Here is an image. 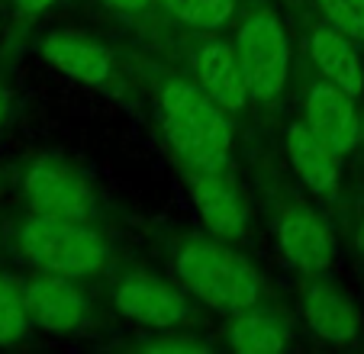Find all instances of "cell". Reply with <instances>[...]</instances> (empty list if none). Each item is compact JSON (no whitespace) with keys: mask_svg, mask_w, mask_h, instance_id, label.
Wrapping results in <instances>:
<instances>
[{"mask_svg":"<svg viewBox=\"0 0 364 354\" xmlns=\"http://www.w3.org/2000/svg\"><path fill=\"white\" fill-rule=\"evenodd\" d=\"M161 129L191 171H223L232 149L226 109L200 84L171 81L161 90Z\"/></svg>","mask_w":364,"mask_h":354,"instance_id":"6da1fadb","label":"cell"},{"mask_svg":"<svg viewBox=\"0 0 364 354\" xmlns=\"http://www.w3.org/2000/svg\"><path fill=\"white\" fill-rule=\"evenodd\" d=\"M174 274L178 280L206 306L220 313L239 316L258 306L262 300V277L245 258L220 242L191 239L174 252Z\"/></svg>","mask_w":364,"mask_h":354,"instance_id":"7a4b0ae2","label":"cell"},{"mask_svg":"<svg viewBox=\"0 0 364 354\" xmlns=\"http://www.w3.org/2000/svg\"><path fill=\"white\" fill-rule=\"evenodd\" d=\"M20 252L26 261H33L39 271L65 274V277H81L94 274L107 264V245L77 219H58L36 213L20 229Z\"/></svg>","mask_w":364,"mask_h":354,"instance_id":"3957f363","label":"cell"},{"mask_svg":"<svg viewBox=\"0 0 364 354\" xmlns=\"http://www.w3.org/2000/svg\"><path fill=\"white\" fill-rule=\"evenodd\" d=\"M235 52L255 100H274L290 71V42L281 23L271 14L248 16L235 36Z\"/></svg>","mask_w":364,"mask_h":354,"instance_id":"277c9868","label":"cell"},{"mask_svg":"<svg viewBox=\"0 0 364 354\" xmlns=\"http://www.w3.org/2000/svg\"><path fill=\"white\" fill-rule=\"evenodd\" d=\"M23 191L29 197V206L42 216L58 219H77L87 222L94 213V197H90L84 177L75 168L55 161V158H42L26 171Z\"/></svg>","mask_w":364,"mask_h":354,"instance_id":"5b68a950","label":"cell"},{"mask_svg":"<svg viewBox=\"0 0 364 354\" xmlns=\"http://www.w3.org/2000/svg\"><path fill=\"white\" fill-rule=\"evenodd\" d=\"M113 303L123 316L151 328H171L191 316V303H187L184 293L149 277L123 280L113 293Z\"/></svg>","mask_w":364,"mask_h":354,"instance_id":"8992f818","label":"cell"},{"mask_svg":"<svg viewBox=\"0 0 364 354\" xmlns=\"http://www.w3.org/2000/svg\"><path fill=\"white\" fill-rule=\"evenodd\" d=\"M306 123L319 132L323 139H329L338 151H351L358 149L364 129L355 109V97L345 87H338L336 81H319L309 87L306 94Z\"/></svg>","mask_w":364,"mask_h":354,"instance_id":"52a82bcc","label":"cell"},{"mask_svg":"<svg viewBox=\"0 0 364 354\" xmlns=\"http://www.w3.org/2000/svg\"><path fill=\"white\" fill-rule=\"evenodd\" d=\"M26 306L33 322L46 332H71L81 326L87 313V303L77 284H71L65 274L48 271H42V277L26 284Z\"/></svg>","mask_w":364,"mask_h":354,"instance_id":"ba28073f","label":"cell"},{"mask_svg":"<svg viewBox=\"0 0 364 354\" xmlns=\"http://www.w3.org/2000/svg\"><path fill=\"white\" fill-rule=\"evenodd\" d=\"M197 84L213 97L226 113L242 109L248 103V97H252L248 77L239 62V52H235V45H229V42H223V39H210L200 45Z\"/></svg>","mask_w":364,"mask_h":354,"instance_id":"9c48e42d","label":"cell"},{"mask_svg":"<svg viewBox=\"0 0 364 354\" xmlns=\"http://www.w3.org/2000/svg\"><path fill=\"white\" fill-rule=\"evenodd\" d=\"M42 55L52 68L84 84H103L113 71V55L107 45L81 33L55 29L42 39Z\"/></svg>","mask_w":364,"mask_h":354,"instance_id":"30bf717a","label":"cell"},{"mask_svg":"<svg viewBox=\"0 0 364 354\" xmlns=\"http://www.w3.org/2000/svg\"><path fill=\"white\" fill-rule=\"evenodd\" d=\"M287 155L300 181L313 193H332L342 174V151L309 123H294L287 132Z\"/></svg>","mask_w":364,"mask_h":354,"instance_id":"8fae6325","label":"cell"},{"mask_svg":"<svg viewBox=\"0 0 364 354\" xmlns=\"http://www.w3.org/2000/svg\"><path fill=\"white\" fill-rule=\"evenodd\" d=\"M191 193L210 235L229 242L239 239L242 229H245V203L239 200L235 187L220 177V171H193Z\"/></svg>","mask_w":364,"mask_h":354,"instance_id":"7c38bea8","label":"cell"},{"mask_svg":"<svg viewBox=\"0 0 364 354\" xmlns=\"http://www.w3.org/2000/svg\"><path fill=\"white\" fill-rule=\"evenodd\" d=\"M277 242L303 274H323L332 264V239L323 219L309 210H287L277 219Z\"/></svg>","mask_w":364,"mask_h":354,"instance_id":"4fadbf2b","label":"cell"},{"mask_svg":"<svg viewBox=\"0 0 364 354\" xmlns=\"http://www.w3.org/2000/svg\"><path fill=\"white\" fill-rule=\"evenodd\" d=\"M309 52L313 62L319 65L329 81H336L338 87H345L351 97H358L364 90V65L361 52H358V39H351L348 33L329 26H319L309 39Z\"/></svg>","mask_w":364,"mask_h":354,"instance_id":"5bb4252c","label":"cell"},{"mask_svg":"<svg viewBox=\"0 0 364 354\" xmlns=\"http://www.w3.org/2000/svg\"><path fill=\"white\" fill-rule=\"evenodd\" d=\"M303 313L309 328L329 341H348L358 335V313L342 293L329 284H309L303 293Z\"/></svg>","mask_w":364,"mask_h":354,"instance_id":"9a60e30c","label":"cell"},{"mask_svg":"<svg viewBox=\"0 0 364 354\" xmlns=\"http://www.w3.org/2000/svg\"><path fill=\"white\" fill-rule=\"evenodd\" d=\"M226 341H229V348L245 351V354L281 351V348L287 345V326H284L274 313H268V309L252 306L232 319Z\"/></svg>","mask_w":364,"mask_h":354,"instance_id":"2e32d148","label":"cell"},{"mask_svg":"<svg viewBox=\"0 0 364 354\" xmlns=\"http://www.w3.org/2000/svg\"><path fill=\"white\" fill-rule=\"evenodd\" d=\"M178 23L191 29H220L232 16L235 0H159Z\"/></svg>","mask_w":364,"mask_h":354,"instance_id":"e0dca14e","label":"cell"},{"mask_svg":"<svg viewBox=\"0 0 364 354\" xmlns=\"http://www.w3.org/2000/svg\"><path fill=\"white\" fill-rule=\"evenodd\" d=\"M29 306L26 286L14 284L10 277H0V345H14L29 332Z\"/></svg>","mask_w":364,"mask_h":354,"instance_id":"ac0fdd59","label":"cell"},{"mask_svg":"<svg viewBox=\"0 0 364 354\" xmlns=\"http://www.w3.org/2000/svg\"><path fill=\"white\" fill-rule=\"evenodd\" d=\"M319 4L332 26L364 42V0H319Z\"/></svg>","mask_w":364,"mask_h":354,"instance_id":"d6986e66","label":"cell"},{"mask_svg":"<svg viewBox=\"0 0 364 354\" xmlns=\"http://www.w3.org/2000/svg\"><path fill=\"white\" fill-rule=\"evenodd\" d=\"M149 351H191V348H200L193 345V341H184V338H171V341H151V345H145Z\"/></svg>","mask_w":364,"mask_h":354,"instance_id":"ffe728a7","label":"cell"},{"mask_svg":"<svg viewBox=\"0 0 364 354\" xmlns=\"http://www.w3.org/2000/svg\"><path fill=\"white\" fill-rule=\"evenodd\" d=\"M14 4H16V10H20V14H39V10L52 7L55 0H14Z\"/></svg>","mask_w":364,"mask_h":354,"instance_id":"44dd1931","label":"cell"},{"mask_svg":"<svg viewBox=\"0 0 364 354\" xmlns=\"http://www.w3.org/2000/svg\"><path fill=\"white\" fill-rule=\"evenodd\" d=\"M110 7H119V10H142L149 0H107Z\"/></svg>","mask_w":364,"mask_h":354,"instance_id":"7402d4cb","label":"cell"},{"mask_svg":"<svg viewBox=\"0 0 364 354\" xmlns=\"http://www.w3.org/2000/svg\"><path fill=\"white\" fill-rule=\"evenodd\" d=\"M4 113H7V103H4V94H0V123H4Z\"/></svg>","mask_w":364,"mask_h":354,"instance_id":"603a6c76","label":"cell"},{"mask_svg":"<svg viewBox=\"0 0 364 354\" xmlns=\"http://www.w3.org/2000/svg\"><path fill=\"white\" fill-rule=\"evenodd\" d=\"M358 242H361V248H364V225H361V239H358Z\"/></svg>","mask_w":364,"mask_h":354,"instance_id":"cb8c5ba5","label":"cell"}]
</instances>
